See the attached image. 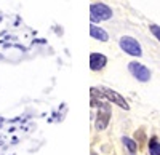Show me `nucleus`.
<instances>
[{
    "label": "nucleus",
    "mask_w": 160,
    "mask_h": 155,
    "mask_svg": "<svg viewBox=\"0 0 160 155\" xmlns=\"http://www.w3.org/2000/svg\"><path fill=\"white\" fill-rule=\"evenodd\" d=\"M90 13H91V21H106V19H111L112 18V10L104 5V3H95L91 5L90 8Z\"/></svg>",
    "instance_id": "1"
},
{
    "label": "nucleus",
    "mask_w": 160,
    "mask_h": 155,
    "mask_svg": "<svg viewBox=\"0 0 160 155\" xmlns=\"http://www.w3.org/2000/svg\"><path fill=\"white\" fill-rule=\"evenodd\" d=\"M120 48H122L125 53L131 55V56H141L142 55L141 45L133 37H122L120 38Z\"/></svg>",
    "instance_id": "2"
},
{
    "label": "nucleus",
    "mask_w": 160,
    "mask_h": 155,
    "mask_svg": "<svg viewBox=\"0 0 160 155\" xmlns=\"http://www.w3.org/2000/svg\"><path fill=\"white\" fill-rule=\"evenodd\" d=\"M130 72L135 75L139 82H148L151 79V70L139 62H130Z\"/></svg>",
    "instance_id": "3"
},
{
    "label": "nucleus",
    "mask_w": 160,
    "mask_h": 155,
    "mask_svg": "<svg viewBox=\"0 0 160 155\" xmlns=\"http://www.w3.org/2000/svg\"><path fill=\"white\" fill-rule=\"evenodd\" d=\"M101 94L102 96H106V99H109V101H112V102H115L117 106H120V107H123V109H128V104H127V101L120 96L118 93H115V91H112V90H108V88H102L101 90Z\"/></svg>",
    "instance_id": "4"
},
{
    "label": "nucleus",
    "mask_w": 160,
    "mask_h": 155,
    "mask_svg": "<svg viewBox=\"0 0 160 155\" xmlns=\"http://www.w3.org/2000/svg\"><path fill=\"white\" fill-rule=\"evenodd\" d=\"M109 115H111L109 106H108V104H101L99 114H98V122H96V128H98V130H104V128L108 126V123H109Z\"/></svg>",
    "instance_id": "5"
},
{
    "label": "nucleus",
    "mask_w": 160,
    "mask_h": 155,
    "mask_svg": "<svg viewBox=\"0 0 160 155\" xmlns=\"http://www.w3.org/2000/svg\"><path fill=\"white\" fill-rule=\"evenodd\" d=\"M106 62H108V59H106L104 55H99V53H91L90 56V67L93 70H99L106 66Z\"/></svg>",
    "instance_id": "6"
},
{
    "label": "nucleus",
    "mask_w": 160,
    "mask_h": 155,
    "mask_svg": "<svg viewBox=\"0 0 160 155\" xmlns=\"http://www.w3.org/2000/svg\"><path fill=\"white\" fill-rule=\"evenodd\" d=\"M90 34H91L93 38H96V40H101V42H108V38H109L108 32H106L104 29H101V27H98V26H95V24H91Z\"/></svg>",
    "instance_id": "7"
},
{
    "label": "nucleus",
    "mask_w": 160,
    "mask_h": 155,
    "mask_svg": "<svg viewBox=\"0 0 160 155\" xmlns=\"http://www.w3.org/2000/svg\"><path fill=\"white\" fill-rule=\"evenodd\" d=\"M149 153L151 155H160V143L155 138H152L149 141Z\"/></svg>",
    "instance_id": "8"
},
{
    "label": "nucleus",
    "mask_w": 160,
    "mask_h": 155,
    "mask_svg": "<svg viewBox=\"0 0 160 155\" xmlns=\"http://www.w3.org/2000/svg\"><path fill=\"white\" fill-rule=\"evenodd\" d=\"M123 144L128 147L130 153H135V152H136V143H135L133 139H130V138H123Z\"/></svg>",
    "instance_id": "9"
},
{
    "label": "nucleus",
    "mask_w": 160,
    "mask_h": 155,
    "mask_svg": "<svg viewBox=\"0 0 160 155\" xmlns=\"http://www.w3.org/2000/svg\"><path fill=\"white\" fill-rule=\"evenodd\" d=\"M151 32H152V34L158 38V40H160V27H158V26L152 24V26H151Z\"/></svg>",
    "instance_id": "10"
},
{
    "label": "nucleus",
    "mask_w": 160,
    "mask_h": 155,
    "mask_svg": "<svg viewBox=\"0 0 160 155\" xmlns=\"http://www.w3.org/2000/svg\"><path fill=\"white\" fill-rule=\"evenodd\" d=\"M91 155H98V153H95V152H93V153H91Z\"/></svg>",
    "instance_id": "11"
}]
</instances>
